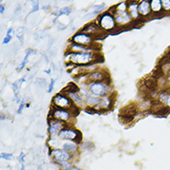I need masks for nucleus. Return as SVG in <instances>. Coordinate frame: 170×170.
Returning <instances> with one entry per match:
<instances>
[{
  "instance_id": "30",
  "label": "nucleus",
  "mask_w": 170,
  "mask_h": 170,
  "mask_svg": "<svg viewBox=\"0 0 170 170\" xmlns=\"http://www.w3.org/2000/svg\"><path fill=\"white\" fill-rule=\"evenodd\" d=\"M67 170H80L77 167H72L71 168H69V169H67Z\"/></svg>"
},
{
  "instance_id": "31",
  "label": "nucleus",
  "mask_w": 170,
  "mask_h": 170,
  "mask_svg": "<svg viewBox=\"0 0 170 170\" xmlns=\"http://www.w3.org/2000/svg\"><path fill=\"white\" fill-rule=\"evenodd\" d=\"M0 7H1V14H2V13H3V12L5 11V10H4V9H5V7H4V6H3V5L1 4V5H0Z\"/></svg>"
},
{
  "instance_id": "18",
  "label": "nucleus",
  "mask_w": 170,
  "mask_h": 170,
  "mask_svg": "<svg viewBox=\"0 0 170 170\" xmlns=\"http://www.w3.org/2000/svg\"><path fill=\"white\" fill-rule=\"evenodd\" d=\"M100 106H101L102 108H108V107L111 105V100H110L108 98L105 97V98H103V99L100 100Z\"/></svg>"
},
{
  "instance_id": "11",
  "label": "nucleus",
  "mask_w": 170,
  "mask_h": 170,
  "mask_svg": "<svg viewBox=\"0 0 170 170\" xmlns=\"http://www.w3.org/2000/svg\"><path fill=\"white\" fill-rule=\"evenodd\" d=\"M77 143L73 141V140H67L65 141L62 145H61V149L69 152L70 153H76L77 151Z\"/></svg>"
},
{
  "instance_id": "12",
  "label": "nucleus",
  "mask_w": 170,
  "mask_h": 170,
  "mask_svg": "<svg viewBox=\"0 0 170 170\" xmlns=\"http://www.w3.org/2000/svg\"><path fill=\"white\" fill-rule=\"evenodd\" d=\"M150 7H151V3L147 0L145 1H141L139 6H138V12L143 15V16H146L150 13Z\"/></svg>"
},
{
  "instance_id": "29",
  "label": "nucleus",
  "mask_w": 170,
  "mask_h": 170,
  "mask_svg": "<svg viewBox=\"0 0 170 170\" xmlns=\"http://www.w3.org/2000/svg\"><path fill=\"white\" fill-rule=\"evenodd\" d=\"M166 103H167V105H168V107H170V95L168 96V100H167V102H166Z\"/></svg>"
},
{
  "instance_id": "13",
  "label": "nucleus",
  "mask_w": 170,
  "mask_h": 170,
  "mask_svg": "<svg viewBox=\"0 0 170 170\" xmlns=\"http://www.w3.org/2000/svg\"><path fill=\"white\" fill-rule=\"evenodd\" d=\"M128 12L129 15L133 18V19H137L138 16V6L137 2H132L129 4L128 6Z\"/></svg>"
},
{
  "instance_id": "19",
  "label": "nucleus",
  "mask_w": 170,
  "mask_h": 170,
  "mask_svg": "<svg viewBox=\"0 0 170 170\" xmlns=\"http://www.w3.org/2000/svg\"><path fill=\"white\" fill-rule=\"evenodd\" d=\"M48 144H49L51 147H54L55 149H57V147H59L60 142H59L58 138H56L55 137H53V138H51L48 140Z\"/></svg>"
},
{
  "instance_id": "9",
  "label": "nucleus",
  "mask_w": 170,
  "mask_h": 170,
  "mask_svg": "<svg viewBox=\"0 0 170 170\" xmlns=\"http://www.w3.org/2000/svg\"><path fill=\"white\" fill-rule=\"evenodd\" d=\"M73 41L78 45H88L91 43V38L86 34H76L73 37Z\"/></svg>"
},
{
  "instance_id": "5",
  "label": "nucleus",
  "mask_w": 170,
  "mask_h": 170,
  "mask_svg": "<svg viewBox=\"0 0 170 170\" xmlns=\"http://www.w3.org/2000/svg\"><path fill=\"white\" fill-rule=\"evenodd\" d=\"M54 103L55 105L57 106L56 108H61V109H64V108H70L71 106V100L65 97L64 95H61V94H58L54 97Z\"/></svg>"
},
{
  "instance_id": "32",
  "label": "nucleus",
  "mask_w": 170,
  "mask_h": 170,
  "mask_svg": "<svg viewBox=\"0 0 170 170\" xmlns=\"http://www.w3.org/2000/svg\"><path fill=\"white\" fill-rule=\"evenodd\" d=\"M168 78L170 79V70H169V75H168Z\"/></svg>"
},
{
  "instance_id": "28",
  "label": "nucleus",
  "mask_w": 170,
  "mask_h": 170,
  "mask_svg": "<svg viewBox=\"0 0 170 170\" xmlns=\"http://www.w3.org/2000/svg\"><path fill=\"white\" fill-rule=\"evenodd\" d=\"M22 109H23V103H22V104L20 105V109L18 110V113H19V114H21V113H22Z\"/></svg>"
},
{
  "instance_id": "21",
  "label": "nucleus",
  "mask_w": 170,
  "mask_h": 170,
  "mask_svg": "<svg viewBox=\"0 0 170 170\" xmlns=\"http://www.w3.org/2000/svg\"><path fill=\"white\" fill-rule=\"evenodd\" d=\"M126 8H127V4L126 2H122V3H119L116 7V9L117 11H126Z\"/></svg>"
},
{
  "instance_id": "7",
  "label": "nucleus",
  "mask_w": 170,
  "mask_h": 170,
  "mask_svg": "<svg viewBox=\"0 0 170 170\" xmlns=\"http://www.w3.org/2000/svg\"><path fill=\"white\" fill-rule=\"evenodd\" d=\"M114 20L117 23L124 25L131 21V16L127 11H117L116 10L115 15H114Z\"/></svg>"
},
{
  "instance_id": "2",
  "label": "nucleus",
  "mask_w": 170,
  "mask_h": 170,
  "mask_svg": "<svg viewBox=\"0 0 170 170\" xmlns=\"http://www.w3.org/2000/svg\"><path fill=\"white\" fill-rule=\"evenodd\" d=\"M89 91L93 96L96 97H102L105 96L108 91L109 87L107 86L106 84L101 83V82H94L89 85Z\"/></svg>"
},
{
  "instance_id": "23",
  "label": "nucleus",
  "mask_w": 170,
  "mask_h": 170,
  "mask_svg": "<svg viewBox=\"0 0 170 170\" xmlns=\"http://www.w3.org/2000/svg\"><path fill=\"white\" fill-rule=\"evenodd\" d=\"M162 6L165 8V10H170V0H163Z\"/></svg>"
},
{
  "instance_id": "10",
  "label": "nucleus",
  "mask_w": 170,
  "mask_h": 170,
  "mask_svg": "<svg viewBox=\"0 0 170 170\" xmlns=\"http://www.w3.org/2000/svg\"><path fill=\"white\" fill-rule=\"evenodd\" d=\"M63 129V125L61 123V121H55L54 123H52L49 127V134L50 136H56L58 134H60V132Z\"/></svg>"
},
{
  "instance_id": "15",
  "label": "nucleus",
  "mask_w": 170,
  "mask_h": 170,
  "mask_svg": "<svg viewBox=\"0 0 170 170\" xmlns=\"http://www.w3.org/2000/svg\"><path fill=\"white\" fill-rule=\"evenodd\" d=\"M151 8L153 12H159L162 8V1L160 0H152L151 2Z\"/></svg>"
},
{
  "instance_id": "27",
  "label": "nucleus",
  "mask_w": 170,
  "mask_h": 170,
  "mask_svg": "<svg viewBox=\"0 0 170 170\" xmlns=\"http://www.w3.org/2000/svg\"><path fill=\"white\" fill-rule=\"evenodd\" d=\"M10 40H11V36H7L5 37V39H4L3 43H4V44H7Z\"/></svg>"
},
{
  "instance_id": "26",
  "label": "nucleus",
  "mask_w": 170,
  "mask_h": 170,
  "mask_svg": "<svg viewBox=\"0 0 170 170\" xmlns=\"http://www.w3.org/2000/svg\"><path fill=\"white\" fill-rule=\"evenodd\" d=\"M54 79H51V81H50V84H49V87H48V92H51L52 91V89H53V85H54Z\"/></svg>"
},
{
  "instance_id": "1",
  "label": "nucleus",
  "mask_w": 170,
  "mask_h": 170,
  "mask_svg": "<svg viewBox=\"0 0 170 170\" xmlns=\"http://www.w3.org/2000/svg\"><path fill=\"white\" fill-rule=\"evenodd\" d=\"M71 62L75 64H87L93 61L94 56L91 53L86 52H74L70 53L68 56Z\"/></svg>"
},
{
  "instance_id": "6",
  "label": "nucleus",
  "mask_w": 170,
  "mask_h": 170,
  "mask_svg": "<svg viewBox=\"0 0 170 170\" xmlns=\"http://www.w3.org/2000/svg\"><path fill=\"white\" fill-rule=\"evenodd\" d=\"M60 138L66 139V140H75L78 138V132L76 130H74L72 128H66L62 129L59 134Z\"/></svg>"
},
{
  "instance_id": "16",
  "label": "nucleus",
  "mask_w": 170,
  "mask_h": 170,
  "mask_svg": "<svg viewBox=\"0 0 170 170\" xmlns=\"http://www.w3.org/2000/svg\"><path fill=\"white\" fill-rule=\"evenodd\" d=\"M71 48L75 51H77V52H86V53H89V51H92V48H88V47H85V46H82L80 45H77V44H73L71 46Z\"/></svg>"
},
{
  "instance_id": "20",
  "label": "nucleus",
  "mask_w": 170,
  "mask_h": 170,
  "mask_svg": "<svg viewBox=\"0 0 170 170\" xmlns=\"http://www.w3.org/2000/svg\"><path fill=\"white\" fill-rule=\"evenodd\" d=\"M84 31L86 33H94L95 31H97V27L95 24H87L84 28Z\"/></svg>"
},
{
  "instance_id": "8",
  "label": "nucleus",
  "mask_w": 170,
  "mask_h": 170,
  "mask_svg": "<svg viewBox=\"0 0 170 170\" xmlns=\"http://www.w3.org/2000/svg\"><path fill=\"white\" fill-rule=\"evenodd\" d=\"M53 116L60 121H68L71 117V114L64 109H55Z\"/></svg>"
},
{
  "instance_id": "14",
  "label": "nucleus",
  "mask_w": 170,
  "mask_h": 170,
  "mask_svg": "<svg viewBox=\"0 0 170 170\" xmlns=\"http://www.w3.org/2000/svg\"><path fill=\"white\" fill-rule=\"evenodd\" d=\"M69 97L75 102V104L79 107H82L83 105V98L77 93V92H75V93H70L69 94Z\"/></svg>"
},
{
  "instance_id": "24",
  "label": "nucleus",
  "mask_w": 170,
  "mask_h": 170,
  "mask_svg": "<svg viewBox=\"0 0 170 170\" xmlns=\"http://www.w3.org/2000/svg\"><path fill=\"white\" fill-rule=\"evenodd\" d=\"M168 98V95L167 93H162V94H160V96H159V100H160L161 102H167Z\"/></svg>"
},
{
  "instance_id": "3",
  "label": "nucleus",
  "mask_w": 170,
  "mask_h": 170,
  "mask_svg": "<svg viewBox=\"0 0 170 170\" xmlns=\"http://www.w3.org/2000/svg\"><path fill=\"white\" fill-rule=\"evenodd\" d=\"M51 156L57 163H62V162H68L72 158V154L63 150V149H53L51 151Z\"/></svg>"
},
{
  "instance_id": "17",
  "label": "nucleus",
  "mask_w": 170,
  "mask_h": 170,
  "mask_svg": "<svg viewBox=\"0 0 170 170\" xmlns=\"http://www.w3.org/2000/svg\"><path fill=\"white\" fill-rule=\"evenodd\" d=\"M89 78L91 80H95L96 82H100L103 79V75L101 73H93L89 75Z\"/></svg>"
},
{
  "instance_id": "4",
  "label": "nucleus",
  "mask_w": 170,
  "mask_h": 170,
  "mask_svg": "<svg viewBox=\"0 0 170 170\" xmlns=\"http://www.w3.org/2000/svg\"><path fill=\"white\" fill-rule=\"evenodd\" d=\"M100 25L101 28L105 30H111L115 25V20L113 15H111L109 12H105L102 14L100 18Z\"/></svg>"
},
{
  "instance_id": "22",
  "label": "nucleus",
  "mask_w": 170,
  "mask_h": 170,
  "mask_svg": "<svg viewBox=\"0 0 170 170\" xmlns=\"http://www.w3.org/2000/svg\"><path fill=\"white\" fill-rule=\"evenodd\" d=\"M1 158L5 159V160H12L13 159V154L7 153H1Z\"/></svg>"
},
{
  "instance_id": "25",
  "label": "nucleus",
  "mask_w": 170,
  "mask_h": 170,
  "mask_svg": "<svg viewBox=\"0 0 170 170\" xmlns=\"http://www.w3.org/2000/svg\"><path fill=\"white\" fill-rule=\"evenodd\" d=\"M69 13H71V8L68 7L61 8V11H60V14H69Z\"/></svg>"
}]
</instances>
